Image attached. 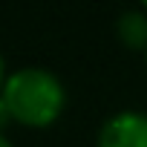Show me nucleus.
<instances>
[{"mask_svg":"<svg viewBox=\"0 0 147 147\" xmlns=\"http://www.w3.org/2000/svg\"><path fill=\"white\" fill-rule=\"evenodd\" d=\"M0 98L6 101L12 121L35 130L55 124L66 107V90L61 78L43 66H20L9 72Z\"/></svg>","mask_w":147,"mask_h":147,"instance_id":"obj_1","label":"nucleus"},{"mask_svg":"<svg viewBox=\"0 0 147 147\" xmlns=\"http://www.w3.org/2000/svg\"><path fill=\"white\" fill-rule=\"evenodd\" d=\"M95 147H147V113L121 110L110 115L98 130Z\"/></svg>","mask_w":147,"mask_h":147,"instance_id":"obj_2","label":"nucleus"},{"mask_svg":"<svg viewBox=\"0 0 147 147\" xmlns=\"http://www.w3.org/2000/svg\"><path fill=\"white\" fill-rule=\"evenodd\" d=\"M115 35L127 49H136V52L147 55V12L144 9L124 12L115 23Z\"/></svg>","mask_w":147,"mask_h":147,"instance_id":"obj_3","label":"nucleus"},{"mask_svg":"<svg viewBox=\"0 0 147 147\" xmlns=\"http://www.w3.org/2000/svg\"><path fill=\"white\" fill-rule=\"evenodd\" d=\"M9 121H12V115H9V107H6V101H3V98H0V130H3Z\"/></svg>","mask_w":147,"mask_h":147,"instance_id":"obj_4","label":"nucleus"},{"mask_svg":"<svg viewBox=\"0 0 147 147\" xmlns=\"http://www.w3.org/2000/svg\"><path fill=\"white\" fill-rule=\"evenodd\" d=\"M6 84V63H3V55H0V90Z\"/></svg>","mask_w":147,"mask_h":147,"instance_id":"obj_5","label":"nucleus"},{"mask_svg":"<svg viewBox=\"0 0 147 147\" xmlns=\"http://www.w3.org/2000/svg\"><path fill=\"white\" fill-rule=\"evenodd\" d=\"M0 147H12V141H9V138H6L3 133H0Z\"/></svg>","mask_w":147,"mask_h":147,"instance_id":"obj_6","label":"nucleus"},{"mask_svg":"<svg viewBox=\"0 0 147 147\" xmlns=\"http://www.w3.org/2000/svg\"><path fill=\"white\" fill-rule=\"evenodd\" d=\"M144 12H147V3H144Z\"/></svg>","mask_w":147,"mask_h":147,"instance_id":"obj_7","label":"nucleus"},{"mask_svg":"<svg viewBox=\"0 0 147 147\" xmlns=\"http://www.w3.org/2000/svg\"><path fill=\"white\" fill-rule=\"evenodd\" d=\"M144 58H147V55H144Z\"/></svg>","mask_w":147,"mask_h":147,"instance_id":"obj_8","label":"nucleus"}]
</instances>
